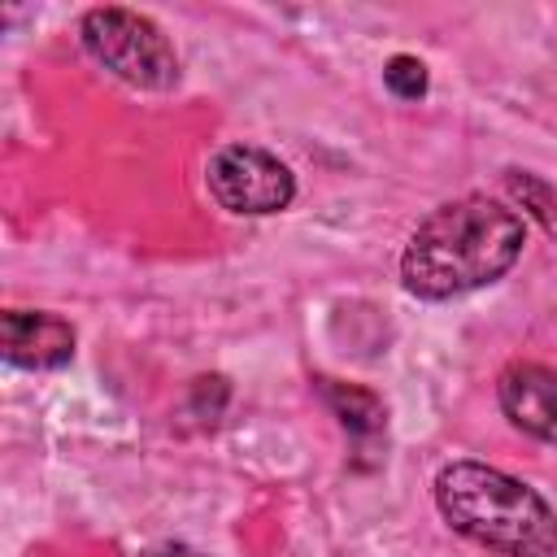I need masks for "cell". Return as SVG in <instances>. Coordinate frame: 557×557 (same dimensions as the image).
I'll use <instances>...</instances> for the list:
<instances>
[{
    "instance_id": "1",
    "label": "cell",
    "mask_w": 557,
    "mask_h": 557,
    "mask_svg": "<svg viewBox=\"0 0 557 557\" xmlns=\"http://www.w3.org/2000/svg\"><path fill=\"white\" fill-rule=\"evenodd\" d=\"M522 218L492 196H461L431 209L400 252V283L418 300H453L487 287L522 257Z\"/></svg>"
},
{
    "instance_id": "2",
    "label": "cell",
    "mask_w": 557,
    "mask_h": 557,
    "mask_svg": "<svg viewBox=\"0 0 557 557\" xmlns=\"http://www.w3.org/2000/svg\"><path fill=\"white\" fill-rule=\"evenodd\" d=\"M435 505L453 531L483 544L496 557H557V513L522 479L483 466L453 461L435 474Z\"/></svg>"
},
{
    "instance_id": "3",
    "label": "cell",
    "mask_w": 557,
    "mask_h": 557,
    "mask_svg": "<svg viewBox=\"0 0 557 557\" xmlns=\"http://www.w3.org/2000/svg\"><path fill=\"white\" fill-rule=\"evenodd\" d=\"M83 48L122 83L144 91H170L178 83V57L161 26L135 9H91L78 22Z\"/></svg>"
},
{
    "instance_id": "4",
    "label": "cell",
    "mask_w": 557,
    "mask_h": 557,
    "mask_svg": "<svg viewBox=\"0 0 557 557\" xmlns=\"http://www.w3.org/2000/svg\"><path fill=\"white\" fill-rule=\"evenodd\" d=\"M205 178H209L213 200L222 209H231V213H244V218L278 213L296 196L292 170L274 152H265L257 144H226V148H218L209 157Z\"/></svg>"
},
{
    "instance_id": "5",
    "label": "cell",
    "mask_w": 557,
    "mask_h": 557,
    "mask_svg": "<svg viewBox=\"0 0 557 557\" xmlns=\"http://www.w3.org/2000/svg\"><path fill=\"white\" fill-rule=\"evenodd\" d=\"M0 352L22 370H57L74 357V326L44 309H9L0 318Z\"/></svg>"
},
{
    "instance_id": "6",
    "label": "cell",
    "mask_w": 557,
    "mask_h": 557,
    "mask_svg": "<svg viewBox=\"0 0 557 557\" xmlns=\"http://www.w3.org/2000/svg\"><path fill=\"white\" fill-rule=\"evenodd\" d=\"M496 396H500L505 418L518 431H527L544 444H557V370L535 366V361H518L500 374Z\"/></svg>"
},
{
    "instance_id": "7",
    "label": "cell",
    "mask_w": 557,
    "mask_h": 557,
    "mask_svg": "<svg viewBox=\"0 0 557 557\" xmlns=\"http://www.w3.org/2000/svg\"><path fill=\"white\" fill-rule=\"evenodd\" d=\"M322 400L331 405V413L339 418V426L348 435H357V440H374L383 431V422H387V409H383V400L370 387L322 379Z\"/></svg>"
},
{
    "instance_id": "8",
    "label": "cell",
    "mask_w": 557,
    "mask_h": 557,
    "mask_svg": "<svg viewBox=\"0 0 557 557\" xmlns=\"http://www.w3.org/2000/svg\"><path fill=\"white\" fill-rule=\"evenodd\" d=\"M509 187H513V196L522 200V209H531L540 222H544V231L548 235H557V191L548 187V183H540L535 174H509Z\"/></svg>"
},
{
    "instance_id": "9",
    "label": "cell",
    "mask_w": 557,
    "mask_h": 557,
    "mask_svg": "<svg viewBox=\"0 0 557 557\" xmlns=\"http://www.w3.org/2000/svg\"><path fill=\"white\" fill-rule=\"evenodd\" d=\"M383 83H387V91L392 96H400V100H418V96H426V65L418 61V57H392L387 65H383Z\"/></svg>"
},
{
    "instance_id": "10",
    "label": "cell",
    "mask_w": 557,
    "mask_h": 557,
    "mask_svg": "<svg viewBox=\"0 0 557 557\" xmlns=\"http://www.w3.org/2000/svg\"><path fill=\"white\" fill-rule=\"evenodd\" d=\"M139 557H200V553L187 548V544H152V548H144Z\"/></svg>"
}]
</instances>
